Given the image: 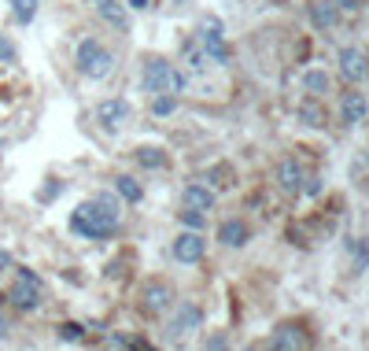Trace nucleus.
<instances>
[{
	"mask_svg": "<svg viewBox=\"0 0 369 351\" xmlns=\"http://www.w3.org/2000/svg\"><path fill=\"white\" fill-rule=\"evenodd\" d=\"M119 215H122L119 211V200L111 193H100V196H92V200L74 207L71 230L78 237H85V241H107V237L119 230Z\"/></svg>",
	"mask_w": 369,
	"mask_h": 351,
	"instance_id": "nucleus-1",
	"label": "nucleus"
},
{
	"mask_svg": "<svg viewBox=\"0 0 369 351\" xmlns=\"http://www.w3.org/2000/svg\"><path fill=\"white\" fill-rule=\"evenodd\" d=\"M140 82H144V93H178L185 89V74L174 67V63H167L163 56H148L144 59V74H140Z\"/></svg>",
	"mask_w": 369,
	"mask_h": 351,
	"instance_id": "nucleus-2",
	"label": "nucleus"
},
{
	"mask_svg": "<svg viewBox=\"0 0 369 351\" xmlns=\"http://www.w3.org/2000/svg\"><path fill=\"white\" fill-rule=\"evenodd\" d=\"M78 71H82L89 82H100V78H107L111 71H115V56H111L104 49V41H96V37H85V41H78Z\"/></svg>",
	"mask_w": 369,
	"mask_h": 351,
	"instance_id": "nucleus-3",
	"label": "nucleus"
},
{
	"mask_svg": "<svg viewBox=\"0 0 369 351\" xmlns=\"http://www.w3.org/2000/svg\"><path fill=\"white\" fill-rule=\"evenodd\" d=\"M8 299H11L19 311H34L37 303H41V278L34 274V270H19V274H15L11 292H8Z\"/></svg>",
	"mask_w": 369,
	"mask_h": 351,
	"instance_id": "nucleus-4",
	"label": "nucleus"
},
{
	"mask_svg": "<svg viewBox=\"0 0 369 351\" xmlns=\"http://www.w3.org/2000/svg\"><path fill=\"white\" fill-rule=\"evenodd\" d=\"M200 322H203V314H200L196 303H178V311H174L170 322H167V337L174 344H181L185 337H192V329H200Z\"/></svg>",
	"mask_w": 369,
	"mask_h": 351,
	"instance_id": "nucleus-5",
	"label": "nucleus"
},
{
	"mask_svg": "<svg viewBox=\"0 0 369 351\" xmlns=\"http://www.w3.org/2000/svg\"><path fill=\"white\" fill-rule=\"evenodd\" d=\"M200 49L207 52V59H211V63H229V41H226V34H222V23L218 19H207L203 23Z\"/></svg>",
	"mask_w": 369,
	"mask_h": 351,
	"instance_id": "nucleus-6",
	"label": "nucleus"
},
{
	"mask_svg": "<svg viewBox=\"0 0 369 351\" xmlns=\"http://www.w3.org/2000/svg\"><path fill=\"white\" fill-rule=\"evenodd\" d=\"M170 303H174V289L167 281H148L140 289V307H144V314H163V311H170Z\"/></svg>",
	"mask_w": 369,
	"mask_h": 351,
	"instance_id": "nucleus-7",
	"label": "nucleus"
},
{
	"mask_svg": "<svg viewBox=\"0 0 369 351\" xmlns=\"http://www.w3.org/2000/svg\"><path fill=\"white\" fill-rule=\"evenodd\" d=\"M203 255H207V241L200 237V230L178 233V241H174V259L178 263H200Z\"/></svg>",
	"mask_w": 369,
	"mask_h": 351,
	"instance_id": "nucleus-8",
	"label": "nucleus"
},
{
	"mask_svg": "<svg viewBox=\"0 0 369 351\" xmlns=\"http://www.w3.org/2000/svg\"><path fill=\"white\" fill-rule=\"evenodd\" d=\"M126 119H130V100H122V97L100 100V107H96V122H100L107 133H115Z\"/></svg>",
	"mask_w": 369,
	"mask_h": 351,
	"instance_id": "nucleus-9",
	"label": "nucleus"
},
{
	"mask_svg": "<svg viewBox=\"0 0 369 351\" xmlns=\"http://www.w3.org/2000/svg\"><path fill=\"white\" fill-rule=\"evenodd\" d=\"M307 347V333H303L296 322H284L274 329V337H270V351H303Z\"/></svg>",
	"mask_w": 369,
	"mask_h": 351,
	"instance_id": "nucleus-10",
	"label": "nucleus"
},
{
	"mask_svg": "<svg viewBox=\"0 0 369 351\" xmlns=\"http://www.w3.org/2000/svg\"><path fill=\"white\" fill-rule=\"evenodd\" d=\"M340 74L347 82H365L369 78V56L362 49H344L340 52Z\"/></svg>",
	"mask_w": 369,
	"mask_h": 351,
	"instance_id": "nucleus-11",
	"label": "nucleus"
},
{
	"mask_svg": "<svg viewBox=\"0 0 369 351\" xmlns=\"http://www.w3.org/2000/svg\"><path fill=\"white\" fill-rule=\"evenodd\" d=\"M307 15H310V26L314 30H332L340 23V8H336V0H310L307 4Z\"/></svg>",
	"mask_w": 369,
	"mask_h": 351,
	"instance_id": "nucleus-12",
	"label": "nucleus"
},
{
	"mask_svg": "<svg viewBox=\"0 0 369 351\" xmlns=\"http://www.w3.org/2000/svg\"><path fill=\"white\" fill-rule=\"evenodd\" d=\"M303 182H307V174H303V167L296 163V159H281V167H277V185H281V193H288V196L303 193Z\"/></svg>",
	"mask_w": 369,
	"mask_h": 351,
	"instance_id": "nucleus-13",
	"label": "nucleus"
},
{
	"mask_svg": "<svg viewBox=\"0 0 369 351\" xmlns=\"http://www.w3.org/2000/svg\"><path fill=\"white\" fill-rule=\"evenodd\" d=\"M218 241L226 244V248H244L251 241V226H248L244 218H226L218 226Z\"/></svg>",
	"mask_w": 369,
	"mask_h": 351,
	"instance_id": "nucleus-14",
	"label": "nucleus"
},
{
	"mask_svg": "<svg viewBox=\"0 0 369 351\" xmlns=\"http://www.w3.org/2000/svg\"><path fill=\"white\" fill-rule=\"evenodd\" d=\"M181 203L185 207H192V211H211L214 207V189H207L203 182H188L185 185V193H181Z\"/></svg>",
	"mask_w": 369,
	"mask_h": 351,
	"instance_id": "nucleus-15",
	"label": "nucleus"
},
{
	"mask_svg": "<svg viewBox=\"0 0 369 351\" xmlns=\"http://www.w3.org/2000/svg\"><path fill=\"white\" fill-rule=\"evenodd\" d=\"M92 8L96 15L107 23V26H115V30H130V15H126V4H119V0H92Z\"/></svg>",
	"mask_w": 369,
	"mask_h": 351,
	"instance_id": "nucleus-16",
	"label": "nucleus"
},
{
	"mask_svg": "<svg viewBox=\"0 0 369 351\" xmlns=\"http://www.w3.org/2000/svg\"><path fill=\"white\" fill-rule=\"evenodd\" d=\"M369 115V100L362 97V93H344V100H340V119L347 122V126H355V122H362Z\"/></svg>",
	"mask_w": 369,
	"mask_h": 351,
	"instance_id": "nucleus-17",
	"label": "nucleus"
},
{
	"mask_svg": "<svg viewBox=\"0 0 369 351\" xmlns=\"http://www.w3.org/2000/svg\"><path fill=\"white\" fill-rule=\"evenodd\" d=\"M115 196L126 200V203H140L144 200V189H140L137 178H130V174H119V178H115Z\"/></svg>",
	"mask_w": 369,
	"mask_h": 351,
	"instance_id": "nucleus-18",
	"label": "nucleus"
},
{
	"mask_svg": "<svg viewBox=\"0 0 369 351\" xmlns=\"http://www.w3.org/2000/svg\"><path fill=\"white\" fill-rule=\"evenodd\" d=\"M303 89H307L310 97L317 100V97H325V93L332 89V78H329L325 71H317V67H314V71H307V74H303Z\"/></svg>",
	"mask_w": 369,
	"mask_h": 351,
	"instance_id": "nucleus-19",
	"label": "nucleus"
},
{
	"mask_svg": "<svg viewBox=\"0 0 369 351\" xmlns=\"http://www.w3.org/2000/svg\"><path fill=\"white\" fill-rule=\"evenodd\" d=\"M137 163H140L144 170H163V167H167V152L159 148V145H140V148H137Z\"/></svg>",
	"mask_w": 369,
	"mask_h": 351,
	"instance_id": "nucleus-20",
	"label": "nucleus"
},
{
	"mask_svg": "<svg viewBox=\"0 0 369 351\" xmlns=\"http://www.w3.org/2000/svg\"><path fill=\"white\" fill-rule=\"evenodd\" d=\"M37 4H41V0H11L15 23H19V26H30V23H34V15H37Z\"/></svg>",
	"mask_w": 369,
	"mask_h": 351,
	"instance_id": "nucleus-21",
	"label": "nucleus"
},
{
	"mask_svg": "<svg viewBox=\"0 0 369 351\" xmlns=\"http://www.w3.org/2000/svg\"><path fill=\"white\" fill-rule=\"evenodd\" d=\"M174 111H178V97H174V93H155L152 97V115L167 119V115H174Z\"/></svg>",
	"mask_w": 369,
	"mask_h": 351,
	"instance_id": "nucleus-22",
	"label": "nucleus"
},
{
	"mask_svg": "<svg viewBox=\"0 0 369 351\" xmlns=\"http://www.w3.org/2000/svg\"><path fill=\"white\" fill-rule=\"evenodd\" d=\"M299 119L317 130V126H325V111L317 107V104H314V97H310V100H303V104H299Z\"/></svg>",
	"mask_w": 369,
	"mask_h": 351,
	"instance_id": "nucleus-23",
	"label": "nucleus"
},
{
	"mask_svg": "<svg viewBox=\"0 0 369 351\" xmlns=\"http://www.w3.org/2000/svg\"><path fill=\"white\" fill-rule=\"evenodd\" d=\"M351 266H355V274H365V270H369V241L351 244Z\"/></svg>",
	"mask_w": 369,
	"mask_h": 351,
	"instance_id": "nucleus-24",
	"label": "nucleus"
},
{
	"mask_svg": "<svg viewBox=\"0 0 369 351\" xmlns=\"http://www.w3.org/2000/svg\"><path fill=\"white\" fill-rule=\"evenodd\" d=\"M185 63L192 71H203L207 63H211V59H207V52L200 49V41H185Z\"/></svg>",
	"mask_w": 369,
	"mask_h": 351,
	"instance_id": "nucleus-25",
	"label": "nucleus"
},
{
	"mask_svg": "<svg viewBox=\"0 0 369 351\" xmlns=\"http://www.w3.org/2000/svg\"><path fill=\"white\" fill-rule=\"evenodd\" d=\"M178 218L185 222L188 230H203V226H207V215H203V211H192V207H181Z\"/></svg>",
	"mask_w": 369,
	"mask_h": 351,
	"instance_id": "nucleus-26",
	"label": "nucleus"
},
{
	"mask_svg": "<svg viewBox=\"0 0 369 351\" xmlns=\"http://www.w3.org/2000/svg\"><path fill=\"white\" fill-rule=\"evenodd\" d=\"M203 351H229V340H226V333H211V337L203 340Z\"/></svg>",
	"mask_w": 369,
	"mask_h": 351,
	"instance_id": "nucleus-27",
	"label": "nucleus"
},
{
	"mask_svg": "<svg viewBox=\"0 0 369 351\" xmlns=\"http://www.w3.org/2000/svg\"><path fill=\"white\" fill-rule=\"evenodd\" d=\"M59 337H63V340H71V344H74V340H82V326H78V322H63V326H59Z\"/></svg>",
	"mask_w": 369,
	"mask_h": 351,
	"instance_id": "nucleus-28",
	"label": "nucleus"
},
{
	"mask_svg": "<svg viewBox=\"0 0 369 351\" xmlns=\"http://www.w3.org/2000/svg\"><path fill=\"white\" fill-rule=\"evenodd\" d=\"M15 56H19V52H15V44L0 34V63H15Z\"/></svg>",
	"mask_w": 369,
	"mask_h": 351,
	"instance_id": "nucleus-29",
	"label": "nucleus"
},
{
	"mask_svg": "<svg viewBox=\"0 0 369 351\" xmlns=\"http://www.w3.org/2000/svg\"><path fill=\"white\" fill-rule=\"evenodd\" d=\"M303 193L317 196V193H322V178H307V182H303Z\"/></svg>",
	"mask_w": 369,
	"mask_h": 351,
	"instance_id": "nucleus-30",
	"label": "nucleus"
},
{
	"mask_svg": "<svg viewBox=\"0 0 369 351\" xmlns=\"http://www.w3.org/2000/svg\"><path fill=\"white\" fill-rule=\"evenodd\" d=\"M56 193H63V182H52V185H44V189H41L37 196H41V200H52Z\"/></svg>",
	"mask_w": 369,
	"mask_h": 351,
	"instance_id": "nucleus-31",
	"label": "nucleus"
},
{
	"mask_svg": "<svg viewBox=\"0 0 369 351\" xmlns=\"http://www.w3.org/2000/svg\"><path fill=\"white\" fill-rule=\"evenodd\" d=\"M358 4H362V0H336V8H340V11H358Z\"/></svg>",
	"mask_w": 369,
	"mask_h": 351,
	"instance_id": "nucleus-32",
	"label": "nucleus"
},
{
	"mask_svg": "<svg viewBox=\"0 0 369 351\" xmlns=\"http://www.w3.org/2000/svg\"><path fill=\"white\" fill-rule=\"evenodd\" d=\"M130 8H133V11H148L152 0H130Z\"/></svg>",
	"mask_w": 369,
	"mask_h": 351,
	"instance_id": "nucleus-33",
	"label": "nucleus"
},
{
	"mask_svg": "<svg viewBox=\"0 0 369 351\" xmlns=\"http://www.w3.org/2000/svg\"><path fill=\"white\" fill-rule=\"evenodd\" d=\"M8 266H11V255H8L4 248H0V270H8Z\"/></svg>",
	"mask_w": 369,
	"mask_h": 351,
	"instance_id": "nucleus-34",
	"label": "nucleus"
},
{
	"mask_svg": "<svg viewBox=\"0 0 369 351\" xmlns=\"http://www.w3.org/2000/svg\"><path fill=\"white\" fill-rule=\"evenodd\" d=\"M8 337V322H4V314H0V340Z\"/></svg>",
	"mask_w": 369,
	"mask_h": 351,
	"instance_id": "nucleus-35",
	"label": "nucleus"
},
{
	"mask_svg": "<svg viewBox=\"0 0 369 351\" xmlns=\"http://www.w3.org/2000/svg\"><path fill=\"white\" fill-rule=\"evenodd\" d=\"M244 351H259V347H255V344H248V347H244Z\"/></svg>",
	"mask_w": 369,
	"mask_h": 351,
	"instance_id": "nucleus-36",
	"label": "nucleus"
},
{
	"mask_svg": "<svg viewBox=\"0 0 369 351\" xmlns=\"http://www.w3.org/2000/svg\"><path fill=\"white\" fill-rule=\"evenodd\" d=\"M174 4H188V0H174Z\"/></svg>",
	"mask_w": 369,
	"mask_h": 351,
	"instance_id": "nucleus-37",
	"label": "nucleus"
}]
</instances>
